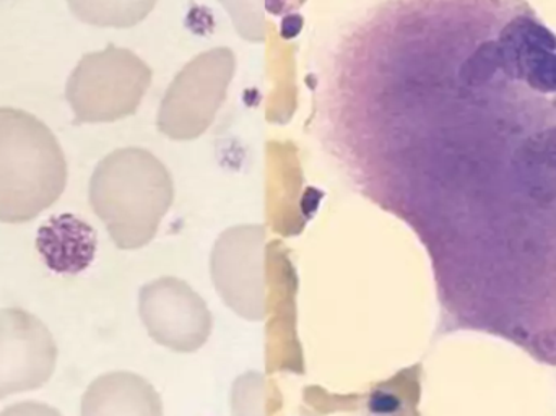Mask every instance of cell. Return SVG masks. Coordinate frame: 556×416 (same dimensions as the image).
Segmentation results:
<instances>
[{
    "label": "cell",
    "mask_w": 556,
    "mask_h": 416,
    "mask_svg": "<svg viewBox=\"0 0 556 416\" xmlns=\"http://www.w3.org/2000/svg\"><path fill=\"white\" fill-rule=\"evenodd\" d=\"M237 71L230 48H214L189 61L169 84L160 104L156 127L163 136L189 142L204 136L227 100Z\"/></svg>",
    "instance_id": "4"
},
{
    "label": "cell",
    "mask_w": 556,
    "mask_h": 416,
    "mask_svg": "<svg viewBox=\"0 0 556 416\" xmlns=\"http://www.w3.org/2000/svg\"><path fill=\"white\" fill-rule=\"evenodd\" d=\"M211 277L222 301L237 316L260 323L267 316L266 228L225 229L211 254Z\"/></svg>",
    "instance_id": "5"
},
{
    "label": "cell",
    "mask_w": 556,
    "mask_h": 416,
    "mask_svg": "<svg viewBox=\"0 0 556 416\" xmlns=\"http://www.w3.org/2000/svg\"><path fill=\"white\" fill-rule=\"evenodd\" d=\"M306 0H264V9L273 15H285L300 9Z\"/></svg>",
    "instance_id": "14"
},
{
    "label": "cell",
    "mask_w": 556,
    "mask_h": 416,
    "mask_svg": "<svg viewBox=\"0 0 556 416\" xmlns=\"http://www.w3.org/2000/svg\"><path fill=\"white\" fill-rule=\"evenodd\" d=\"M36 244L49 267L75 274L93 261L97 235L90 225L74 215H62L42 226Z\"/></svg>",
    "instance_id": "9"
},
{
    "label": "cell",
    "mask_w": 556,
    "mask_h": 416,
    "mask_svg": "<svg viewBox=\"0 0 556 416\" xmlns=\"http://www.w3.org/2000/svg\"><path fill=\"white\" fill-rule=\"evenodd\" d=\"M139 314L153 342L176 353H195L208 342L214 317L204 298L181 278L143 285Z\"/></svg>",
    "instance_id": "6"
},
{
    "label": "cell",
    "mask_w": 556,
    "mask_h": 416,
    "mask_svg": "<svg viewBox=\"0 0 556 416\" xmlns=\"http://www.w3.org/2000/svg\"><path fill=\"white\" fill-rule=\"evenodd\" d=\"M65 185L67 162L51 129L26 111L0 108V222H31Z\"/></svg>",
    "instance_id": "2"
},
{
    "label": "cell",
    "mask_w": 556,
    "mask_h": 416,
    "mask_svg": "<svg viewBox=\"0 0 556 416\" xmlns=\"http://www.w3.org/2000/svg\"><path fill=\"white\" fill-rule=\"evenodd\" d=\"M0 416H62L61 412L39 402H20L10 405Z\"/></svg>",
    "instance_id": "13"
},
{
    "label": "cell",
    "mask_w": 556,
    "mask_h": 416,
    "mask_svg": "<svg viewBox=\"0 0 556 416\" xmlns=\"http://www.w3.org/2000/svg\"><path fill=\"white\" fill-rule=\"evenodd\" d=\"M58 345L48 327L20 307L0 310V401L51 379Z\"/></svg>",
    "instance_id": "7"
},
{
    "label": "cell",
    "mask_w": 556,
    "mask_h": 416,
    "mask_svg": "<svg viewBox=\"0 0 556 416\" xmlns=\"http://www.w3.org/2000/svg\"><path fill=\"white\" fill-rule=\"evenodd\" d=\"M175 201V182L165 165L146 149H119L98 163L90 204L116 248H146Z\"/></svg>",
    "instance_id": "1"
},
{
    "label": "cell",
    "mask_w": 556,
    "mask_h": 416,
    "mask_svg": "<svg viewBox=\"0 0 556 416\" xmlns=\"http://www.w3.org/2000/svg\"><path fill=\"white\" fill-rule=\"evenodd\" d=\"M266 382L260 373H247L235 381L231 392L233 416H264Z\"/></svg>",
    "instance_id": "12"
},
{
    "label": "cell",
    "mask_w": 556,
    "mask_h": 416,
    "mask_svg": "<svg viewBox=\"0 0 556 416\" xmlns=\"http://www.w3.org/2000/svg\"><path fill=\"white\" fill-rule=\"evenodd\" d=\"M152 85V68L136 52L108 45L85 54L68 77L65 98L75 124L114 123L132 116Z\"/></svg>",
    "instance_id": "3"
},
{
    "label": "cell",
    "mask_w": 556,
    "mask_h": 416,
    "mask_svg": "<svg viewBox=\"0 0 556 416\" xmlns=\"http://www.w3.org/2000/svg\"><path fill=\"white\" fill-rule=\"evenodd\" d=\"M227 10L238 35L250 42H263L267 36L264 0H218Z\"/></svg>",
    "instance_id": "11"
},
{
    "label": "cell",
    "mask_w": 556,
    "mask_h": 416,
    "mask_svg": "<svg viewBox=\"0 0 556 416\" xmlns=\"http://www.w3.org/2000/svg\"><path fill=\"white\" fill-rule=\"evenodd\" d=\"M81 416H163V402L142 376L108 373L94 379L85 392Z\"/></svg>",
    "instance_id": "8"
},
{
    "label": "cell",
    "mask_w": 556,
    "mask_h": 416,
    "mask_svg": "<svg viewBox=\"0 0 556 416\" xmlns=\"http://www.w3.org/2000/svg\"><path fill=\"white\" fill-rule=\"evenodd\" d=\"M159 0H67L80 22L100 28H132L147 18Z\"/></svg>",
    "instance_id": "10"
}]
</instances>
